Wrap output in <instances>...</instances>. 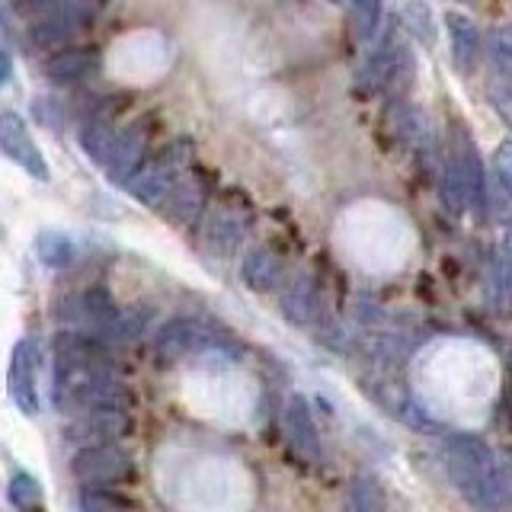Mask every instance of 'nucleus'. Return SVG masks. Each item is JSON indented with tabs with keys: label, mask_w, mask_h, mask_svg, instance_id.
<instances>
[{
	"label": "nucleus",
	"mask_w": 512,
	"mask_h": 512,
	"mask_svg": "<svg viewBox=\"0 0 512 512\" xmlns=\"http://www.w3.org/2000/svg\"><path fill=\"white\" fill-rule=\"evenodd\" d=\"M445 468L458 493L484 509V512H500L509 496V477L506 464L496 458L493 448L471 436V432H455L445 439Z\"/></svg>",
	"instance_id": "1"
},
{
	"label": "nucleus",
	"mask_w": 512,
	"mask_h": 512,
	"mask_svg": "<svg viewBox=\"0 0 512 512\" xmlns=\"http://www.w3.org/2000/svg\"><path fill=\"white\" fill-rule=\"evenodd\" d=\"M186 170H189V144H170V148L160 151L151 164H144L128 180V192L148 208H164L170 189Z\"/></svg>",
	"instance_id": "2"
},
{
	"label": "nucleus",
	"mask_w": 512,
	"mask_h": 512,
	"mask_svg": "<svg viewBox=\"0 0 512 512\" xmlns=\"http://www.w3.org/2000/svg\"><path fill=\"white\" fill-rule=\"evenodd\" d=\"M215 343H218L215 333L208 330L202 320H192V317H176L170 324L160 327L154 336V349L164 362H180L189 356H199V352L212 349Z\"/></svg>",
	"instance_id": "3"
},
{
	"label": "nucleus",
	"mask_w": 512,
	"mask_h": 512,
	"mask_svg": "<svg viewBox=\"0 0 512 512\" xmlns=\"http://www.w3.org/2000/svg\"><path fill=\"white\" fill-rule=\"evenodd\" d=\"M410 74H413V58L407 55V48L394 39H388L372 58L365 61V68L359 74V84L368 93H384V90L404 87Z\"/></svg>",
	"instance_id": "4"
},
{
	"label": "nucleus",
	"mask_w": 512,
	"mask_h": 512,
	"mask_svg": "<svg viewBox=\"0 0 512 512\" xmlns=\"http://www.w3.org/2000/svg\"><path fill=\"white\" fill-rule=\"evenodd\" d=\"M7 391L20 413L36 416L39 413V346L36 340H20L10 356L7 372Z\"/></svg>",
	"instance_id": "5"
},
{
	"label": "nucleus",
	"mask_w": 512,
	"mask_h": 512,
	"mask_svg": "<svg viewBox=\"0 0 512 512\" xmlns=\"http://www.w3.org/2000/svg\"><path fill=\"white\" fill-rule=\"evenodd\" d=\"M71 471H74V477L80 480V484L106 487V484H116V480H125L128 474H132V458H128L116 445L84 448V452L74 455Z\"/></svg>",
	"instance_id": "6"
},
{
	"label": "nucleus",
	"mask_w": 512,
	"mask_h": 512,
	"mask_svg": "<svg viewBox=\"0 0 512 512\" xmlns=\"http://www.w3.org/2000/svg\"><path fill=\"white\" fill-rule=\"evenodd\" d=\"M42 10H45L42 20L29 26V39L39 48L68 45L74 39V32L84 29L93 20V7H87V4H55V7H42Z\"/></svg>",
	"instance_id": "7"
},
{
	"label": "nucleus",
	"mask_w": 512,
	"mask_h": 512,
	"mask_svg": "<svg viewBox=\"0 0 512 512\" xmlns=\"http://www.w3.org/2000/svg\"><path fill=\"white\" fill-rule=\"evenodd\" d=\"M0 154L13 160L16 167H23L36 180H48L45 157L39 151V144L32 141L26 122L16 112H0Z\"/></svg>",
	"instance_id": "8"
},
{
	"label": "nucleus",
	"mask_w": 512,
	"mask_h": 512,
	"mask_svg": "<svg viewBox=\"0 0 512 512\" xmlns=\"http://www.w3.org/2000/svg\"><path fill=\"white\" fill-rule=\"evenodd\" d=\"M128 429H132L128 413H112V410L84 413L80 420L71 423L68 442L77 445L80 452H84V448H103V445H116L119 439H125Z\"/></svg>",
	"instance_id": "9"
},
{
	"label": "nucleus",
	"mask_w": 512,
	"mask_h": 512,
	"mask_svg": "<svg viewBox=\"0 0 512 512\" xmlns=\"http://www.w3.org/2000/svg\"><path fill=\"white\" fill-rule=\"evenodd\" d=\"M282 426H285V436L292 442V448L308 461H320V436H317V423L311 416V404L304 400L301 394H292L285 404L282 413Z\"/></svg>",
	"instance_id": "10"
},
{
	"label": "nucleus",
	"mask_w": 512,
	"mask_h": 512,
	"mask_svg": "<svg viewBox=\"0 0 512 512\" xmlns=\"http://www.w3.org/2000/svg\"><path fill=\"white\" fill-rule=\"evenodd\" d=\"M244 234H247V221L237 208L221 205L205 218V234H202L205 247L218 256H231L240 244H244Z\"/></svg>",
	"instance_id": "11"
},
{
	"label": "nucleus",
	"mask_w": 512,
	"mask_h": 512,
	"mask_svg": "<svg viewBox=\"0 0 512 512\" xmlns=\"http://www.w3.org/2000/svg\"><path fill=\"white\" fill-rule=\"evenodd\" d=\"M282 314L298 327H308L320 317V288L311 276H295L282 288Z\"/></svg>",
	"instance_id": "12"
},
{
	"label": "nucleus",
	"mask_w": 512,
	"mask_h": 512,
	"mask_svg": "<svg viewBox=\"0 0 512 512\" xmlns=\"http://www.w3.org/2000/svg\"><path fill=\"white\" fill-rule=\"evenodd\" d=\"M144 151H148V141H144L141 132L128 128V132H119L116 148H112L109 160H106V170L112 176V183L128 186V180L144 167Z\"/></svg>",
	"instance_id": "13"
},
{
	"label": "nucleus",
	"mask_w": 512,
	"mask_h": 512,
	"mask_svg": "<svg viewBox=\"0 0 512 512\" xmlns=\"http://www.w3.org/2000/svg\"><path fill=\"white\" fill-rule=\"evenodd\" d=\"M96 68H100V55L93 48H68V52H58L45 61V74L52 84H77Z\"/></svg>",
	"instance_id": "14"
},
{
	"label": "nucleus",
	"mask_w": 512,
	"mask_h": 512,
	"mask_svg": "<svg viewBox=\"0 0 512 512\" xmlns=\"http://www.w3.org/2000/svg\"><path fill=\"white\" fill-rule=\"evenodd\" d=\"M167 208V215L173 221H183L189 224L192 218H196L202 208H205V183H202V176L199 173H183L180 180H176V186L170 189V196L164 202Z\"/></svg>",
	"instance_id": "15"
},
{
	"label": "nucleus",
	"mask_w": 512,
	"mask_h": 512,
	"mask_svg": "<svg viewBox=\"0 0 512 512\" xmlns=\"http://www.w3.org/2000/svg\"><path fill=\"white\" fill-rule=\"evenodd\" d=\"M240 276L253 288V292H269L282 282V260L272 247H256L244 256V266H240Z\"/></svg>",
	"instance_id": "16"
},
{
	"label": "nucleus",
	"mask_w": 512,
	"mask_h": 512,
	"mask_svg": "<svg viewBox=\"0 0 512 512\" xmlns=\"http://www.w3.org/2000/svg\"><path fill=\"white\" fill-rule=\"evenodd\" d=\"M458 164H461V176H464V192H468V208H474L477 215H487V170L480 164V157L474 148L458 151Z\"/></svg>",
	"instance_id": "17"
},
{
	"label": "nucleus",
	"mask_w": 512,
	"mask_h": 512,
	"mask_svg": "<svg viewBox=\"0 0 512 512\" xmlns=\"http://www.w3.org/2000/svg\"><path fill=\"white\" fill-rule=\"evenodd\" d=\"M448 32H452V48H455V61L464 71L474 68V61L480 55V36L477 26L461 13H448Z\"/></svg>",
	"instance_id": "18"
},
{
	"label": "nucleus",
	"mask_w": 512,
	"mask_h": 512,
	"mask_svg": "<svg viewBox=\"0 0 512 512\" xmlns=\"http://www.w3.org/2000/svg\"><path fill=\"white\" fill-rule=\"evenodd\" d=\"M36 256L42 260V266H48V269H64V266L74 263L77 247H74V240L68 234H61V231H42L36 237Z\"/></svg>",
	"instance_id": "19"
},
{
	"label": "nucleus",
	"mask_w": 512,
	"mask_h": 512,
	"mask_svg": "<svg viewBox=\"0 0 512 512\" xmlns=\"http://www.w3.org/2000/svg\"><path fill=\"white\" fill-rule=\"evenodd\" d=\"M439 192H442V205H445L448 215H464V212H468V192H464V176H461L458 154H452V157L445 160Z\"/></svg>",
	"instance_id": "20"
},
{
	"label": "nucleus",
	"mask_w": 512,
	"mask_h": 512,
	"mask_svg": "<svg viewBox=\"0 0 512 512\" xmlns=\"http://www.w3.org/2000/svg\"><path fill=\"white\" fill-rule=\"evenodd\" d=\"M116 141H119V132L103 119L90 122L84 132H80V144H84V151L90 154L93 164H100V167H106V160H109L112 148H116Z\"/></svg>",
	"instance_id": "21"
},
{
	"label": "nucleus",
	"mask_w": 512,
	"mask_h": 512,
	"mask_svg": "<svg viewBox=\"0 0 512 512\" xmlns=\"http://www.w3.org/2000/svg\"><path fill=\"white\" fill-rule=\"evenodd\" d=\"M346 512H384V490L375 477H356L346 493Z\"/></svg>",
	"instance_id": "22"
},
{
	"label": "nucleus",
	"mask_w": 512,
	"mask_h": 512,
	"mask_svg": "<svg viewBox=\"0 0 512 512\" xmlns=\"http://www.w3.org/2000/svg\"><path fill=\"white\" fill-rule=\"evenodd\" d=\"M349 23H352V32H356L359 42L372 39L375 29L381 26V4H375V0H362V4H352L349 7Z\"/></svg>",
	"instance_id": "23"
},
{
	"label": "nucleus",
	"mask_w": 512,
	"mask_h": 512,
	"mask_svg": "<svg viewBox=\"0 0 512 512\" xmlns=\"http://www.w3.org/2000/svg\"><path fill=\"white\" fill-rule=\"evenodd\" d=\"M80 509L84 512H122L125 500L112 493L109 487H87L80 493Z\"/></svg>",
	"instance_id": "24"
},
{
	"label": "nucleus",
	"mask_w": 512,
	"mask_h": 512,
	"mask_svg": "<svg viewBox=\"0 0 512 512\" xmlns=\"http://www.w3.org/2000/svg\"><path fill=\"white\" fill-rule=\"evenodd\" d=\"M404 23H407V29H410V36H416L423 45L432 42V16H429V10H426L423 4H410V7H404Z\"/></svg>",
	"instance_id": "25"
},
{
	"label": "nucleus",
	"mask_w": 512,
	"mask_h": 512,
	"mask_svg": "<svg viewBox=\"0 0 512 512\" xmlns=\"http://www.w3.org/2000/svg\"><path fill=\"white\" fill-rule=\"evenodd\" d=\"M10 500H13V506H20V509L36 506L39 503V484L29 474H16L10 480Z\"/></svg>",
	"instance_id": "26"
},
{
	"label": "nucleus",
	"mask_w": 512,
	"mask_h": 512,
	"mask_svg": "<svg viewBox=\"0 0 512 512\" xmlns=\"http://www.w3.org/2000/svg\"><path fill=\"white\" fill-rule=\"evenodd\" d=\"M509 55H512V39L506 29H496L490 36V58L496 64V71H500V77L506 80L509 77Z\"/></svg>",
	"instance_id": "27"
},
{
	"label": "nucleus",
	"mask_w": 512,
	"mask_h": 512,
	"mask_svg": "<svg viewBox=\"0 0 512 512\" xmlns=\"http://www.w3.org/2000/svg\"><path fill=\"white\" fill-rule=\"evenodd\" d=\"M10 74H13V64H10V55L0 48V87L10 84Z\"/></svg>",
	"instance_id": "28"
}]
</instances>
